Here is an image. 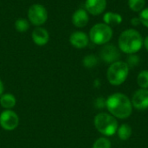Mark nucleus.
I'll return each mask as SVG.
<instances>
[{"label":"nucleus","instance_id":"nucleus-24","mask_svg":"<svg viewBox=\"0 0 148 148\" xmlns=\"http://www.w3.org/2000/svg\"><path fill=\"white\" fill-rule=\"evenodd\" d=\"M95 106L98 108H106V99H104L103 97H99L96 99L95 101Z\"/></svg>","mask_w":148,"mask_h":148},{"label":"nucleus","instance_id":"nucleus-4","mask_svg":"<svg viewBox=\"0 0 148 148\" xmlns=\"http://www.w3.org/2000/svg\"><path fill=\"white\" fill-rule=\"evenodd\" d=\"M129 74V67L126 62L117 61L108 69L107 79L108 82L113 86H121L123 84Z\"/></svg>","mask_w":148,"mask_h":148},{"label":"nucleus","instance_id":"nucleus-1","mask_svg":"<svg viewBox=\"0 0 148 148\" xmlns=\"http://www.w3.org/2000/svg\"><path fill=\"white\" fill-rule=\"evenodd\" d=\"M106 108L110 114L116 119L126 120L133 113L131 99L122 93H114L106 99Z\"/></svg>","mask_w":148,"mask_h":148},{"label":"nucleus","instance_id":"nucleus-13","mask_svg":"<svg viewBox=\"0 0 148 148\" xmlns=\"http://www.w3.org/2000/svg\"><path fill=\"white\" fill-rule=\"evenodd\" d=\"M32 40L36 45L43 46L49 40V32L42 27H37L32 32Z\"/></svg>","mask_w":148,"mask_h":148},{"label":"nucleus","instance_id":"nucleus-9","mask_svg":"<svg viewBox=\"0 0 148 148\" xmlns=\"http://www.w3.org/2000/svg\"><path fill=\"white\" fill-rule=\"evenodd\" d=\"M100 56L104 62L112 64L119 61L120 51L113 44H105L100 51Z\"/></svg>","mask_w":148,"mask_h":148},{"label":"nucleus","instance_id":"nucleus-18","mask_svg":"<svg viewBox=\"0 0 148 148\" xmlns=\"http://www.w3.org/2000/svg\"><path fill=\"white\" fill-rule=\"evenodd\" d=\"M146 4V0H128L129 8L134 12H140Z\"/></svg>","mask_w":148,"mask_h":148},{"label":"nucleus","instance_id":"nucleus-14","mask_svg":"<svg viewBox=\"0 0 148 148\" xmlns=\"http://www.w3.org/2000/svg\"><path fill=\"white\" fill-rule=\"evenodd\" d=\"M104 23L108 24V26H116L122 23V16L115 12L108 11L106 12L103 16Z\"/></svg>","mask_w":148,"mask_h":148},{"label":"nucleus","instance_id":"nucleus-8","mask_svg":"<svg viewBox=\"0 0 148 148\" xmlns=\"http://www.w3.org/2000/svg\"><path fill=\"white\" fill-rule=\"evenodd\" d=\"M133 108L137 110H146L148 108V89L140 88L136 90L131 99Z\"/></svg>","mask_w":148,"mask_h":148},{"label":"nucleus","instance_id":"nucleus-11","mask_svg":"<svg viewBox=\"0 0 148 148\" xmlns=\"http://www.w3.org/2000/svg\"><path fill=\"white\" fill-rule=\"evenodd\" d=\"M69 42L72 46L76 49H84L88 46L89 42V37L85 32L75 31L70 35Z\"/></svg>","mask_w":148,"mask_h":148},{"label":"nucleus","instance_id":"nucleus-12","mask_svg":"<svg viewBox=\"0 0 148 148\" xmlns=\"http://www.w3.org/2000/svg\"><path fill=\"white\" fill-rule=\"evenodd\" d=\"M89 20L88 13L84 9H79L75 11L72 16V23L77 28L85 27Z\"/></svg>","mask_w":148,"mask_h":148},{"label":"nucleus","instance_id":"nucleus-7","mask_svg":"<svg viewBox=\"0 0 148 148\" xmlns=\"http://www.w3.org/2000/svg\"><path fill=\"white\" fill-rule=\"evenodd\" d=\"M19 118L17 114L10 110L6 109L0 114V126L6 131H12L17 127Z\"/></svg>","mask_w":148,"mask_h":148},{"label":"nucleus","instance_id":"nucleus-15","mask_svg":"<svg viewBox=\"0 0 148 148\" xmlns=\"http://www.w3.org/2000/svg\"><path fill=\"white\" fill-rule=\"evenodd\" d=\"M118 138L122 140V141H126L127 140L130 139V137L132 136L133 134V130L132 127L129 124L127 123H123L121 125H120L118 127L117 132H116Z\"/></svg>","mask_w":148,"mask_h":148},{"label":"nucleus","instance_id":"nucleus-23","mask_svg":"<svg viewBox=\"0 0 148 148\" xmlns=\"http://www.w3.org/2000/svg\"><path fill=\"white\" fill-rule=\"evenodd\" d=\"M139 18L140 21V23H142L145 27L148 28V8L143 9L139 15Z\"/></svg>","mask_w":148,"mask_h":148},{"label":"nucleus","instance_id":"nucleus-3","mask_svg":"<svg viewBox=\"0 0 148 148\" xmlns=\"http://www.w3.org/2000/svg\"><path fill=\"white\" fill-rule=\"evenodd\" d=\"M96 130L105 137H110L116 134L119 124L117 119L110 114L100 113L94 119Z\"/></svg>","mask_w":148,"mask_h":148},{"label":"nucleus","instance_id":"nucleus-10","mask_svg":"<svg viewBox=\"0 0 148 148\" xmlns=\"http://www.w3.org/2000/svg\"><path fill=\"white\" fill-rule=\"evenodd\" d=\"M107 6V0H86L85 7L88 13L94 16L101 14Z\"/></svg>","mask_w":148,"mask_h":148},{"label":"nucleus","instance_id":"nucleus-2","mask_svg":"<svg viewBox=\"0 0 148 148\" xmlns=\"http://www.w3.org/2000/svg\"><path fill=\"white\" fill-rule=\"evenodd\" d=\"M119 49L127 55L136 54L143 45V38L140 32L134 29L124 30L118 39Z\"/></svg>","mask_w":148,"mask_h":148},{"label":"nucleus","instance_id":"nucleus-5","mask_svg":"<svg viewBox=\"0 0 148 148\" xmlns=\"http://www.w3.org/2000/svg\"><path fill=\"white\" fill-rule=\"evenodd\" d=\"M113 36V29L106 23H96L89 31L90 40L96 45L107 44Z\"/></svg>","mask_w":148,"mask_h":148},{"label":"nucleus","instance_id":"nucleus-16","mask_svg":"<svg viewBox=\"0 0 148 148\" xmlns=\"http://www.w3.org/2000/svg\"><path fill=\"white\" fill-rule=\"evenodd\" d=\"M16 103V97L11 94H3L0 96V105L5 109H11Z\"/></svg>","mask_w":148,"mask_h":148},{"label":"nucleus","instance_id":"nucleus-22","mask_svg":"<svg viewBox=\"0 0 148 148\" xmlns=\"http://www.w3.org/2000/svg\"><path fill=\"white\" fill-rule=\"evenodd\" d=\"M126 63L128 65L129 69L130 68H134V67H136L139 65L140 63V57L135 55V54H132V55H129L127 58V61H126Z\"/></svg>","mask_w":148,"mask_h":148},{"label":"nucleus","instance_id":"nucleus-26","mask_svg":"<svg viewBox=\"0 0 148 148\" xmlns=\"http://www.w3.org/2000/svg\"><path fill=\"white\" fill-rule=\"evenodd\" d=\"M143 45H144L145 49L148 51V36L143 40Z\"/></svg>","mask_w":148,"mask_h":148},{"label":"nucleus","instance_id":"nucleus-20","mask_svg":"<svg viewBox=\"0 0 148 148\" xmlns=\"http://www.w3.org/2000/svg\"><path fill=\"white\" fill-rule=\"evenodd\" d=\"M15 28L18 32H25L29 28L28 20L25 18H18L15 22Z\"/></svg>","mask_w":148,"mask_h":148},{"label":"nucleus","instance_id":"nucleus-21","mask_svg":"<svg viewBox=\"0 0 148 148\" xmlns=\"http://www.w3.org/2000/svg\"><path fill=\"white\" fill-rule=\"evenodd\" d=\"M82 63L84 65V67L88 68V69H92L94 67H95L98 63V58L94 56V55H88L86 56L82 61Z\"/></svg>","mask_w":148,"mask_h":148},{"label":"nucleus","instance_id":"nucleus-19","mask_svg":"<svg viewBox=\"0 0 148 148\" xmlns=\"http://www.w3.org/2000/svg\"><path fill=\"white\" fill-rule=\"evenodd\" d=\"M111 141L107 137H100L98 138L93 144L92 148H111Z\"/></svg>","mask_w":148,"mask_h":148},{"label":"nucleus","instance_id":"nucleus-27","mask_svg":"<svg viewBox=\"0 0 148 148\" xmlns=\"http://www.w3.org/2000/svg\"><path fill=\"white\" fill-rule=\"evenodd\" d=\"M3 89H4V88H3V84L2 81L0 80V96L3 95Z\"/></svg>","mask_w":148,"mask_h":148},{"label":"nucleus","instance_id":"nucleus-17","mask_svg":"<svg viewBox=\"0 0 148 148\" xmlns=\"http://www.w3.org/2000/svg\"><path fill=\"white\" fill-rule=\"evenodd\" d=\"M137 83L140 88L148 89V70L145 69L139 73L137 76Z\"/></svg>","mask_w":148,"mask_h":148},{"label":"nucleus","instance_id":"nucleus-6","mask_svg":"<svg viewBox=\"0 0 148 148\" xmlns=\"http://www.w3.org/2000/svg\"><path fill=\"white\" fill-rule=\"evenodd\" d=\"M28 18L36 26L42 25L48 19V11L42 4H32L28 10Z\"/></svg>","mask_w":148,"mask_h":148},{"label":"nucleus","instance_id":"nucleus-25","mask_svg":"<svg viewBox=\"0 0 148 148\" xmlns=\"http://www.w3.org/2000/svg\"><path fill=\"white\" fill-rule=\"evenodd\" d=\"M131 23L134 25V26H137L140 23V18L139 17H134L132 18L131 20Z\"/></svg>","mask_w":148,"mask_h":148}]
</instances>
